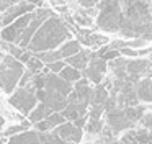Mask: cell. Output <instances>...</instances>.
<instances>
[{"label":"cell","instance_id":"obj_24","mask_svg":"<svg viewBox=\"0 0 152 144\" xmlns=\"http://www.w3.org/2000/svg\"><path fill=\"white\" fill-rule=\"evenodd\" d=\"M0 144H2V143H0Z\"/></svg>","mask_w":152,"mask_h":144},{"label":"cell","instance_id":"obj_16","mask_svg":"<svg viewBox=\"0 0 152 144\" xmlns=\"http://www.w3.org/2000/svg\"><path fill=\"white\" fill-rule=\"evenodd\" d=\"M59 77L62 79V80L69 82V84H72V82H79L80 79H82V72H79L77 69L70 67V65H66V67L61 71Z\"/></svg>","mask_w":152,"mask_h":144},{"label":"cell","instance_id":"obj_21","mask_svg":"<svg viewBox=\"0 0 152 144\" xmlns=\"http://www.w3.org/2000/svg\"><path fill=\"white\" fill-rule=\"evenodd\" d=\"M46 67L49 69L51 74H57V75H59V74H61V71H62V69L66 67V62H64V61H59V62H54V64L46 65Z\"/></svg>","mask_w":152,"mask_h":144},{"label":"cell","instance_id":"obj_1","mask_svg":"<svg viewBox=\"0 0 152 144\" xmlns=\"http://www.w3.org/2000/svg\"><path fill=\"white\" fill-rule=\"evenodd\" d=\"M70 36L72 33L69 31V26L59 16L53 15L41 25V28L36 31L26 49L36 54L46 51H56L59 44H64V41H70Z\"/></svg>","mask_w":152,"mask_h":144},{"label":"cell","instance_id":"obj_2","mask_svg":"<svg viewBox=\"0 0 152 144\" xmlns=\"http://www.w3.org/2000/svg\"><path fill=\"white\" fill-rule=\"evenodd\" d=\"M25 69L18 59L12 57L7 52H0V88L5 93H12L13 88L20 84Z\"/></svg>","mask_w":152,"mask_h":144},{"label":"cell","instance_id":"obj_3","mask_svg":"<svg viewBox=\"0 0 152 144\" xmlns=\"http://www.w3.org/2000/svg\"><path fill=\"white\" fill-rule=\"evenodd\" d=\"M12 107H15L20 113L30 115L34 108L38 107V98H36V90L31 84H28L26 87H18L13 92L10 98H8Z\"/></svg>","mask_w":152,"mask_h":144},{"label":"cell","instance_id":"obj_12","mask_svg":"<svg viewBox=\"0 0 152 144\" xmlns=\"http://www.w3.org/2000/svg\"><path fill=\"white\" fill-rule=\"evenodd\" d=\"M136 95H137V100L141 101H152V79L147 77L144 80L139 82V85L136 87Z\"/></svg>","mask_w":152,"mask_h":144},{"label":"cell","instance_id":"obj_8","mask_svg":"<svg viewBox=\"0 0 152 144\" xmlns=\"http://www.w3.org/2000/svg\"><path fill=\"white\" fill-rule=\"evenodd\" d=\"M54 134H56L59 139H62L64 143H80L82 141V129H79V128L75 126L74 123H64L61 124L59 128H56L54 129Z\"/></svg>","mask_w":152,"mask_h":144},{"label":"cell","instance_id":"obj_20","mask_svg":"<svg viewBox=\"0 0 152 144\" xmlns=\"http://www.w3.org/2000/svg\"><path fill=\"white\" fill-rule=\"evenodd\" d=\"M26 67H28V71H30L31 74H34V75H36V74H39V71H41V69H44V64H43V62H41L39 59L36 57V56L33 54V57H31L30 61L26 62Z\"/></svg>","mask_w":152,"mask_h":144},{"label":"cell","instance_id":"obj_22","mask_svg":"<svg viewBox=\"0 0 152 144\" xmlns=\"http://www.w3.org/2000/svg\"><path fill=\"white\" fill-rule=\"evenodd\" d=\"M4 124H5V118L2 116V115H0V129H2V128H4Z\"/></svg>","mask_w":152,"mask_h":144},{"label":"cell","instance_id":"obj_18","mask_svg":"<svg viewBox=\"0 0 152 144\" xmlns=\"http://www.w3.org/2000/svg\"><path fill=\"white\" fill-rule=\"evenodd\" d=\"M2 48L5 49V51L8 52V54L12 56V57H15V59H20L21 56H23V52L26 51V49H21L20 46H17V44H12V43H2Z\"/></svg>","mask_w":152,"mask_h":144},{"label":"cell","instance_id":"obj_17","mask_svg":"<svg viewBox=\"0 0 152 144\" xmlns=\"http://www.w3.org/2000/svg\"><path fill=\"white\" fill-rule=\"evenodd\" d=\"M85 129H87V133H90V134H102L103 129H105V124H103L102 120H88Z\"/></svg>","mask_w":152,"mask_h":144},{"label":"cell","instance_id":"obj_10","mask_svg":"<svg viewBox=\"0 0 152 144\" xmlns=\"http://www.w3.org/2000/svg\"><path fill=\"white\" fill-rule=\"evenodd\" d=\"M92 52L90 51H80L79 54H75V56H72V57H69V59H66V65H70V67H74V69H77V71H85L87 67H88V64H90V59H92Z\"/></svg>","mask_w":152,"mask_h":144},{"label":"cell","instance_id":"obj_19","mask_svg":"<svg viewBox=\"0 0 152 144\" xmlns=\"http://www.w3.org/2000/svg\"><path fill=\"white\" fill-rule=\"evenodd\" d=\"M74 21H75L79 26H82V28L83 26L88 28V26L93 25V18L88 16V13H75V15H74Z\"/></svg>","mask_w":152,"mask_h":144},{"label":"cell","instance_id":"obj_5","mask_svg":"<svg viewBox=\"0 0 152 144\" xmlns=\"http://www.w3.org/2000/svg\"><path fill=\"white\" fill-rule=\"evenodd\" d=\"M106 123H108V129L111 133H119L134 124L124 108H116L113 111H106Z\"/></svg>","mask_w":152,"mask_h":144},{"label":"cell","instance_id":"obj_23","mask_svg":"<svg viewBox=\"0 0 152 144\" xmlns=\"http://www.w3.org/2000/svg\"><path fill=\"white\" fill-rule=\"evenodd\" d=\"M0 26H2V21H0Z\"/></svg>","mask_w":152,"mask_h":144},{"label":"cell","instance_id":"obj_11","mask_svg":"<svg viewBox=\"0 0 152 144\" xmlns=\"http://www.w3.org/2000/svg\"><path fill=\"white\" fill-rule=\"evenodd\" d=\"M110 98V90L106 88V85H96L92 90V98H90V105L92 107H103Z\"/></svg>","mask_w":152,"mask_h":144},{"label":"cell","instance_id":"obj_13","mask_svg":"<svg viewBox=\"0 0 152 144\" xmlns=\"http://www.w3.org/2000/svg\"><path fill=\"white\" fill-rule=\"evenodd\" d=\"M49 115H53V111L51 110H48L46 108V105H43V103H39L36 108H34L33 111H31L30 115H28V121L30 123H34V124H38V123H41V121H44Z\"/></svg>","mask_w":152,"mask_h":144},{"label":"cell","instance_id":"obj_9","mask_svg":"<svg viewBox=\"0 0 152 144\" xmlns=\"http://www.w3.org/2000/svg\"><path fill=\"white\" fill-rule=\"evenodd\" d=\"M75 31H77V36H79V43L88 46V48H98V46H103L105 43H108L106 36H102L98 33H92L90 29L79 28Z\"/></svg>","mask_w":152,"mask_h":144},{"label":"cell","instance_id":"obj_7","mask_svg":"<svg viewBox=\"0 0 152 144\" xmlns=\"http://www.w3.org/2000/svg\"><path fill=\"white\" fill-rule=\"evenodd\" d=\"M34 2H17L2 18V25H12V21H17L20 16L28 15V13H33L34 10Z\"/></svg>","mask_w":152,"mask_h":144},{"label":"cell","instance_id":"obj_15","mask_svg":"<svg viewBox=\"0 0 152 144\" xmlns=\"http://www.w3.org/2000/svg\"><path fill=\"white\" fill-rule=\"evenodd\" d=\"M38 59H39L43 64L49 65V64H54V62H59L62 61V56H61L59 49H56V51H46V52H39V54H34Z\"/></svg>","mask_w":152,"mask_h":144},{"label":"cell","instance_id":"obj_4","mask_svg":"<svg viewBox=\"0 0 152 144\" xmlns=\"http://www.w3.org/2000/svg\"><path fill=\"white\" fill-rule=\"evenodd\" d=\"M8 144H67L62 139L56 136V134H43L38 131H28L20 136H15L8 141Z\"/></svg>","mask_w":152,"mask_h":144},{"label":"cell","instance_id":"obj_14","mask_svg":"<svg viewBox=\"0 0 152 144\" xmlns=\"http://www.w3.org/2000/svg\"><path fill=\"white\" fill-rule=\"evenodd\" d=\"M80 51H82V48H80V43L75 41V39H70V41L64 43V44L59 48V52H61V56H62L64 59L72 57V56L79 54Z\"/></svg>","mask_w":152,"mask_h":144},{"label":"cell","instance_id":"obj_6","mask_svg":"<svg viewBox=\"0 0 152 144\" xmlns=\"http://www.w3.org/2000/svg\"><path fill=\"white\" fill-rule=\"evenodd\" d=\"M106 69H108V64H106L105 59H102L96 54H93L92 59H90L88 67L83 71V75H85V79L88 82H93L95 85H100L103 80V75H105Z\"/></svg>","mask_w":152,"mask_h":144}]
</instances>
